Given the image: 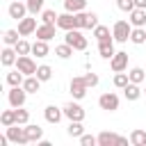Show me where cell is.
Returning <instances> with one entry per match:
<instances>
[{"instance_id":"ba28073f","label":"cell","mask_w":146,"mask_h":146,"mask_svg":"<svg viewBox=\"0 0 146 146\" xmlns=\"http://www.w3.org/2000/svg\"><path fill=\"white\" fill-rule=\"evenodd\" d=\"M98 107L105 110V112H116V110H119V96H116L114 91H105V94H100V98H98Z\"/></svg>"},{"instance_id":"f35d334b","label":"cell","mask_w":146,"mask_h":146,"mask_svg":"<svg viewBox=\"0 0 146 146\" xmlns=\"http://www.w3.org/2000/svg\"><path fill=\"white\" fill-rule=\"evenodd\" d=\"M14 48H16L18 55H30V52H32V43H27L25 39H18V43H16Z\"/></svg>"},{"instance_id":"3957f363","label":"cell","mask_w":146,"mask_h":146,"mask_svg":"<svg viewBox=\"0 0 146 146\" xmlns=\"http://www.w3.org/2000/svg\"><path fill=\"white\" fill-rule=\"evenodd\" d=\"M128 141H130V137H121V135L107 132V130H103L98 135V146H125Z\"/></svg>"},{"instance_id":"e575fe53","label":"cell","mask_w":146,"mask_h":146,"mask_svg":"<svg viewBox=\"0 0 146 146\" xmlns=\"http://www.w3.org/2000/svg\"><path fill=\"white\" fill-rule=\"evenodd\" d=\"M0 123H2L5 128L14 125V123H16V112H14V110H5V112L0 114Z\"/></svg>"},{"instance_id":"4316f807","label":"cell","mask_w":146,"mask_h":146,"mask_svg":"<svg viewBox=\"0 0 146 146\" xmlns=\"http://www.w3.org/2000/svg\"><path fill=\"white\" fill-rule=\"evenodd\" d=\"M23 82H25V73H21L18 68L11 71V73H7V84L9 87H21Z\"/></svg>"},{"instance_id":"8992f818","label":"cell","mask_w":146,"mask_h":146,"mask_svg":"<svg viewBox=\"0 0 146 146\" xmlns=\"http://www.w3.org/2000/svg\"><path fill=\"white\" fill-rule=\"evenodd\" d=\"M68 89H71V96H73L75 100H82V98L87 96V89H89V87H87V82H84L82 75H73Z\"/></svg>"},{"instance_id":"8fae6325","label":"cell","mask_w":146,"mask_h":146,"mask_svg":"<svg viewBox=\"0 0 146 146\" xmlns=\"http://www.w3.org/2000/svg\"><path fill=\"white\" fill-rule=\"evenodd\" d=\"M7 14L14 18V21H21V18H25L30 11H27V5L23 2V0H14L11 5H9V9H7Z\"/></svg>"},{"instance_id":"cb8c5ba5","label":"cell","mask_w":146,"mask_h":146,"mask_svg":"<svg viewBox=\"0 0 146 146\" xmlns=\"http://www.w3.org/2000/svg\"><path fill=\"white\" fill-rule=\"evenodd\" d=\"M64 9L71 11V14L84 11V9H87V0H64Z\"/></svg>"},{"instance_id":"e0dca14e","label":"cell","mask_w":146,"mask_h":146,"mask_svg":"<svg viewBox=\"0 0 146 146\" xmlns=\"http://www.w3.org/2000/svg\"><path fill=\"white\" fill-rule=\"evenodd\" d=\"M114 39H105V41H98V55L103 59H112L114 57Z\"/></svg>"},{"instance_id":"7c38bea8","label":"cell","mask_w":146,"mask_h":146,"mask_svg":"<svg viewBox=\"0 0 146 146\" xmlns=\"http://www.w3.org/2000/svg\"><path fill=\"white\" fill-rule=\"evenodd\" d=\"M36 18H32V16H25V18H21L18 21V32H21V36H30V34H34L36 32Z\"/></svg>"},{"instance_id":"5b68a950","label":"cell","mask_w":146,"mask_h":146,"mask_svg":"<svg viewBox=\"0 0 146 146\" xmlns=\"http://www.w3.org/2000/svg\"><path fill=\"white\" fill-rule=\"evenodd\" d=\"M64 41L68 43V46H73V50H87V36L75 27V30H68L66 32V36H64Z\"/></svg>"},{"instance_id":"d590c367","label":"cell","mask_w":146,"mask_h":146,"mask_svg":"<svg viewBox=\"0 0 146 146\" xmlns=\"http://www.w3.org/2000/svg\"><path fill=\"white\" fill-rule=\"evenodd\" d=\"M43 2H46V0H25L27 11H30L32 16H36V14H41V11H43Z\"/></svg>"},{"instance_id":"74e56055","label":"cell","mask_w":146,"mask_h":146,"mask_svg":"<svg viewBox=\"0 0 146 146\" xmlns=\"http://www.w3.org/2000/svg\"><path fill=\"white\" fill-rule=\"evenodd\" d=\"M14 112H16V123H18V125H25V123L30 121V112H27V110H23V107H14Z\"/></svg>"},{"instance_id":"f546056e","label":"cell","mask_w":146,"mask_h":146,"mask_svg":"<svg viewBox=\"0 0 146 146\" xmlns=\"http://www.w3.org/2000/svg\"><path fill=\"white\" fill-rule=\"evenodd\" d=\"M18 36H21L18 30H5V34H2V43H5V46H16V43H18Z\"/></svg>"},{"instance_id":"2e32d148","label":"cell","mask_w":146,"mask_h":146,"mask_svg":"<svg viewBox=\"0 0 146 146\" xmlns=\"http://www.w3.org/2000/svg\"><path fill=\"white\" fill-rule=\"evenodd\" d=\"M43 116H46L48 123L57 125V123L62 121V116H64V110H62V107H55V105H48V107L43 110Z\"/></svg>"},{"instance_id":"1f68e13d","label":"cell","mask_w":146,"mask_h":146,"mask_svg":"<svg viewBox=\"0 0 146 146\" xmlns=\"http://www.w3.org/2000/svg\"><path fill=\"white\" fill-rule=\"evenodd\" d=\"M68 137H82L84 135V128H82V121H71L68 128H66Z\"/></svg>"},{"instance_id":"44dd1931","label":"cell","mask_w":146,"mask_h":146,"mask_svg":"<svg viewBox=\"0 0 146 146\" xmlns=\"http://www.w3.org/2000/svg\"><path fill=\"white\" fill-rule=\"evenodd\" d=\"M23 89H25L27 94H36V91L41 89V80H39L36 75H25V82H23Z\"/></svg>"},{"instance_id":"f1b7e54d","label":"cell","mask_w":146,"mask_h":146,"mask_svg":"<svg viewBox=\"0 0 146 146\" xmlns=\"http://www.w3.org/2000/svg\"><path fill=\"white\" fill-rule=\"evenodd\" d=\"M94 36H96V41H105V39H114V36H112V32H110V27H107V25H100V23H98V25L94 27Z\"/></svg>"},{"instance_id":"484cf974","label":"cell","mask_w":146,"mask_h":146,"mask_svg":"<svg viewBox=\"0 0 146 146\" xmlns=\"http://www.w3.org/2000/svg\"><path fill=\"white\" fill-rule=\"evenodd\" d=\"M128 78H130V82H137V84H141V82L146 80V71H144L141 66H132V68L128 71Z\"/></svg>"},{"instance_id":"277c9868","label":"cell","mask_w":146,"mask_h":146,"mask_svg":"<svg viewBox=\"0 0 146 146\" xmlns=\"http://www.w3.org/2000/svg\"><path fill=\"white\" fill-rule=\"evenodd\" d=\"M75 23H78V30H94L98 25V16L94 11H78Z\"/></svg>"},{"instance_id":"8d00e7d4","label":"cell","mask_w":146,"mask_h":146,"mask_svg":"<svg viewBox=\"0 0 146 146\" xmlns=\"http://www.w3.org/2000/svg\"><path fill=\"white\" fill-rule=\"evenodd\" d=\"M128 82H130V78H128V73H125V71L114 73V87H116V89H123Z\"/></svg>"},{"instance_id":"5bb4252c","label":"cell","mask_w":146,"mask_h":146,"mask_svg":"<svg viewBox=\"0 0 146 146\" xmlns=\"http://www.w3.org/2000/svg\"><path fill=\"white\" fill-rule=\"evenodd\" d=\"M57 27H59V30H64V32L75 30V27H78V23H75V14H71V11L59 14V18H57Z\"/></svg>"},{"instance_id":"ab89813d","label":"cell","mask_w":146,"mask_h":146,"mask_svg":"<svg viewBox=\"0 0 146 146\" xmlns=\"http://www.w3.org/2000/svg\"><path fill=\"white\" fill-rule=\"evenodd\" d=\"M116 7L121 11H125V14H130L135 9V0H116Z\"/></svg>"},{"instance_id":"60d3db41","label":"cell","mask_w":146,"mask_h":146,"mask_svg":"<svg viewBox=\"0 0 146 146\" xmlns=\"http://www.w3.org/2000/svg\"><path fill=\"white\" fill-rule=\"evenodd\" d=\"M78 139H80L82 146H98V137H94V135H82Z\"/></svg>"},{"instance_id":"d6986e66","label":"cell","mask_w":146,"mask_h":146,"mask_svg":"<svg viewBox=\"0 0 146 146\" xmlns=\"http://www.w3.org/2000/svg\"><path fill=\"white\" fill-rule=\"evenodd\" d=\"M128 21L132 23V27H146V9L135 7V9L130 11V18H128Z\"/></svg>"},{"instance_id":"4fadbf2b","label":"cell","mask_w":146,"mask_h":146,"mask_svg":"<svg viewBox=\"0 0 146 146\" xmlns=\"http://www.w3.org/2000/svg\"><path fill=\"white\" fill-rule=\"evenodd\" d=\"M16 59H18L16 48H14V46H5V48H2V52H0V62H2V66H5V68L16 66Z\"/></svg>"},{"instance_id":"30bf717a","label":"cell","mask_w":146,"mask_h":146,"mask_svg":"<svg viewBox=\"0 0 146 146\" xmlns=\"http://www.w3.org/2000/svg\"><path fill=\"white\" fill-rule=\"evenodd\" d=\"M16 68H18L21 73H25V75H34L39 66L34 64V59H32L30 55H18V59H16Z\"/></svg>"},{"instance_id":"836d02e7","label":"cell","mask_w":146,"mask_h":146,"mask_svg":"<svg viewBox=\"0 0 146 146\" xmlns=\"http://www.w3.org/2000/svg\"><path fill=\"white\" fill-rule=\"evenodd\" d=\"M34 75H36V78H39L41 82H48V80L52 78V68H50L48 64H41V66L36 68V73H34Z\"/></svg>"},{"instance_id":"9a60e30c","label":"cell","mask_w":146,"mask_h":146,"mask_svg":"<svg viewBox=\"0 0 146 146\" xmlns=\"http://www.w3.org/2000/svg\"><path fill=\"white\" fill-rule=\"evenodd\" d=\"M110 68L114 71V73H119V71H125L128 68V52H114V57L110 59Z\"/></svg>"},{"instance_id":"9c48e42d","label":"cell","mask_w":146,"mask_h":146,"mask_svg":"<svg viewBox=\"0 0 146 146\" xmlns=\"http://www.w3.org/2000/svg\"><path fill=\"white\" fill-rule=\"evenodd\" d=\"M62 110H64V116H66L68 121H84V110H82L80 103H75V98H73L71 103H66Z\"/></svg>"},{"instance_id":"d6a6232c","label":"cell","mask_w":146,"mask_h":146,"mask_svg":"<svg viewBox=\"0 0 146 146\" xmlns=\"http://www.w3.org/2000/svg\"><path fill=\"white\" fill-rule=\"evenodd\" d=\"M57 18H59V14H55V9H43V11H41V23L57 25Z\"/></svg>"},{"instance_id":"7402d4cb","label":"cell","mask_w":146,"mask_h":146,"mask_svg":"<svg viewBox=\"0 0 146 146\" xmlns=\"http://www.w3.org/2000/svg\"><path fill=\"white\" fill-rule=\"evenodd\" d=\"M32 55H36V57H48V55H50L48 41H41V39H36V41L32 43Z\"/></svg>"},{"instance_id":"6da1fadb","label":"cell","mask_w":146,"mask_h":146,"mask_svg":"<svg viewBox=\"0 0 146 146\" xmlns=\"http://www.w3.org/2000/svg\"><path fill=\"white\" fill-rule=\"evenodd\" d=\"M5 135H7V137H9V141H11V144H16V146H25V144H30V137H27L25 125L14 123V125H9V128H7V132H5Z\"/></svg>"},{"instance_id":"52a82bcc","label":"cell","mask_w":146,"mask_h":146,"mask_svg":"<svg viewBox=\"0 0 146 146\" xmlns=\"http://www.w3.org/2000/svg\"><path fill=\"white\" fill-rule=\"evenodd\" d=\"M7 100H9L11 107H23L25 100H27V91L23 89V84H21V87H11V89L7 91Z\"/></svg>"},{"instance_id":"603a6c76","label":"cell","mask_w":146,"mask_h":146,"mask_svg":"<svg viewBox=\"0 0 146 146\" xmlns=\"http://www.w3.org/2000/svg\"><path fill=\"white\" fill-rule=\"evenodd\" d=\"M25 130H27V137H30V141H41V139H43V128H41V125L25 123Z\"/></svg>"},{"instance_id":"4dcf8cb0","label":"cell","mask_w":146,"mask_h":146,"mask_svg":"<svg viewBox=\"0 0 146 146\" xmlns=\"http://www.w3.org/2000/svg\"><path fill=\"white\" fill-rule=\"evenodd\" d=\"M55 55H57L59 59H68V57L73 55V46H68V43L64 41V43H59V46H55Z\"/></svg>"},{"instance_id":"d4e9b609","label":"cell","mask_w":146,"mask_h":146,"mask_svg":"<svg viewBox=\"0 0 146 146\" xmlns=\"http://www.w3.org/2000/svg\"><path fill=\"white\" fill-rule=\"evenodd\" d=\"M130 144H132V146H146V130L135 128V130L130 132Z\"/></svg>"},{"instance_id":"83f0119b","label":"cell","mask_w":146,"mask_h":146,"mask_svg":"<svg viewBox=\"0 0 146 146\" xmlns=\"http://www.w3.org/2000/svg\"><path fill=\"white\" fill-rule=\"evenodd\" d=\"M130 41H132L135 46L146 43V27H132V32H130Z\"/></svg>"},{"instance_id":"ee69618b","label":"cell","mask_w":146,"mask_h":146,"mask_svg":"<svg viewBox=\"0 0 146 146\" xmlns=\"http://www.w3.org/2000/svg\"><path fill=\"white\" fill-rule=\"evenodd\" d=\"M144 94H146V89H144Z\"/></svg>"},{"instance_id":"b9f144b4","label":"cell","mask_w":146,"mask_h":146,"mask_svg":"<svg viewBox=\"0 0 146 146\" xmlns=\"http://www.w3.org/2000/svg\"><path fill=\"white\" fill-rule=\"evenodd\" d=\"M82 78H84L87 87H96V84H98V75H96V73H91V71H89V73H84Z\"/></svg>"},{"instance_id":"7a4b0ae2","label":"cell","mask_w":146,"mask_h":146,"mask_svg":"<svg viewBox=\"0 0 146 146\" xmlns=\"http://www.w3.org/2000/svg\"><path fill=\"white\" fill-rule=\"evenodd\" d=\"M130 32H132V23L130 21H116L114 25H112V36H114V41H119V43H125L128 39H130Z\"/></svg>"},{"instance_id":"7bdbcfd3","label":"cell","mask_w":146,"mask_h":146,"mask_svg":"<svg viewBox=\"0 0 146 146\" xmlns=\"http://www.w3.org/2000/svg\"><path fill=\"white\" fill-rule=\"evenodd\" d=\"M135 7H141V9H146V0H135Z\"/></svg>"},{"instance_id":"ac0fdd59","label":"cell","mask_w":146,"mask_h":146,"mask_svg":"<svg viewBox=\"0 0 146 146\" xmlns=\"http://www.w3.org/2000/svg\"><path fill=\"white\" fill-rule=\"evenodd\" d=\"M141 94H144V89H141L137 82H128V84L123 87V96H125V100H139Z\"/></svg>"},{"instance_id":"ffe728a7","label":"cell","mask_w":146,"mask_h":146,"mask_svg":"<svg viewBox=\"0 0 146 146\" xmlns=\"http://www.w3.org/2000/svg\"><path fill=\"white\" fill-rule=\"evenodd\" d=\"M55 27L57 25H48V23H41L39 27H36V39H41V41H50L52 36H55Z\"/></svg>"}]
</instances>
